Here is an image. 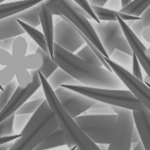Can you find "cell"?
<instances>
[{
	"label": "cell",
	"mask_w": 150,
	"mask_h": 150,
	"mask_svg": "<svg viewBox=\"0 0 150 150\" xmlns=\"http://www.w3.org/2000/svg\"><path fill=\"white\" fill-rule=\"evenodd\" d=\"M54 59L60 68L84 86L121 89L124 85L114 72L105 68L88 64L77 54L64 49L55 43L54 46Z\"/></svg>",
	"instance_id": "obj_1"
},
{
	"label": "cell",
	"mask_w": 150,
	"mask_h": 150,
	"mask_svg": "<svg viewBox=\"0 0 150 150\" xmlns=\"http://www.w3.org/2000/svg\"><path fill=\"white\" fill-rule=\"evenodd\" d=\"M40 76L46 99L54 112L59 123V128L64 131L68 148L70 149L76 146V150H101L98 145L88 137L78 123L75 122L74 118L65 111L48 81L40 73Z\"/></svg>",
	"instance_id": "obj_2"
},
{
	"label": "cell",
	"mask_w": 150,
	"mask_h": 150,
	"mask_svg": "<svg viewBox=\"0 0 150 150\" xmlns=\"http://www.w3.org/2000/svg\"><path fill=\"white\" fill-rule=\"evenodd\" d=\"M59 128L54 112L46 99L21 132L10 150H34L49 134Z\"/></svg>",
	"instance_id": "obj_3"
},
{
	"label": "cell",
	"mask_w": 150,
	"mask_h": 150,
	"mask_svg": "<svg viewBox=\"0 0 150 150\" xmlns=\"http://www.w3.org/2000/svg\"><path fill=\"white\" fill-rule=\"evenodd\" d=\"M63 87L110 105L119 106L132 111L139 110L143 106L142 103L129 89L94 88L84 85H64Z\"/></svg>",
	"instance_id": "obj_4"
},
{
	"label": "cell",
	"mask_w": 150,
	"mask_h": 150,
	"mask_svg": "<svg viewBox=\"0 0 150 150\" xmlns=\"http://www.w3.org/2000/svg\"><path fill=\"white\" fill-rule=\"evenodd\" d=\"M74 120L96 144L110 145L114 140L118 121L116 114L85 115L74 118Z\"/></svg>",
	"instance_id": "obj_5"
},
{
	"label": "cell",
	"mask_w": 150,
	"mask_h": 150,
	"mask_svg": "<svg viewBox=\"0 0 150 150\" xmlns=\"http://www.w3.org/2000/svg\"><path fill=\"white\" fill-rule=\"evenodd\" d=\"M101 43L105 47L109 58L115 50L123 51L130 55L133 54L124 32L119 22H101L93 23Z\"/></svg>",
	"instance_id": "obj_6"
},
{
	"label": "cell",
	"mask_w": 150,
	"mask_h": 150,
	"mask_svg": "<svg viewBox=\"0 0 150 150\" xmlns=\"http://www.w3.org/2000/svg\"><path fill=\"white\" fill-rule=\"evenodd\" d=\"M112 107L118 115V121L114 140L109 145L108 150H130L135 128L132 110L115 105Z\"/></svg>",
	"instance_id": "obj_7"
},
{
	"label": "cell",
	"mask_w": 150,
	"mask_h": 150,
	"mask_svg": "<svg viewBox=\"0 0 150 150\" xmlns=\"http://www.w3.org/2000/svg\"><path fill=\"white\" fill-rule=\"evenodd\" d=\"M106 62L110 65L112 72L116 74L123 82L124 86L132 92L143 105L150 110V88L144 81L137 79L129 70L116 64L110 58H106Z\"/></svg>",
	"instance_id": "obj_8"
},
{
	"label": "cell",
	"mask_w": 150,
	"mask_h": 150,
	"mask_svg": "<svg viewBox=\"0 0 150 150\" xmlns=\"http://www.w3.org/2000/svg\"><path fill=\"white\" fill-rule=\"evenodd\" d=\"M54 92L65 111L72 118H76L86 112L98 102L63 86L54 90Z\"/></svg>",
	"instance_id": "obj_9"
},
{
	"label": "cell",
	"mask_w": 150,
	"mask_h": 150,
	"mask_svg": "<svg viewBox=\"0 0 150 150\" xmlns=\"http://www.w3.org/2000/svg\"><path fill=\"white\" fill-rule=\"evenodd\" d=\"M30 74L32 76V82L27 86L26 88H23L18 86L17 89L15 90L13 96L7 103V105L1 109L0 112V122L4 121L7 117L14 115L16 111L20 108L23 105H24L28 99H30L33 94L41 87V80L40 76V71L38 69L31 70Z\"/></svg>",
	"instance_id": "obj_10"
},
{
	"label": "cell",
	"mask_w": 150,
	"mask_h": 150,
	"mask_svg": "<svg viewBox=\"0 0 150 150\" xmlns=\"http://www.w3.org/2000/svg\"><path fill=\"white\" fill-rule=\"evenodd\" d=\"M61 18L62 21L54 25V43L74 54L86 43L78 32L76 26L67 19Z\"/></svg>",
	"instance_id": "obj_11"
},
{
	"label": "cell",
	"mask_w": 150,
	"mask_h": 150,
	"mask_svg": "<svg viewBox=\"0 0 150 150\" xmlns=\"http://www.w3.org/2000/svg\"><path fill=\"white\" fill-rule=\"evenodd\" d=\"M117 21L119 22L126 39L132 49L133 54L137 56L139 62L140 63V65L146 71V73L150 77V57L146 54L147 47L141 42L139 38L133 32L131 28L128 25V23L122 20V19L118 15Z\"/></svg>",
	"instance_id": "obj_12"
},
{
	"label": "cell",
	"mask_w": 150,
	"mask_h": 150,
	"mask_svg": "<svg viewBox=\"0 0 150 150\" xmlns=\"http://www.w3.org/2000/svg\"><path fill=\"white\" fill-rule=\"evenodd\" d=\"M0 64L2 66H11L15 71L21 69L35 70L41 67L43 60L41 55L37 53L25 55L24 57L17 58L14 57L13 54L9 53V51L0 48Z\"/></svg>",
	"instance_id": "obj_13"
},
{
	"label": "cell",
	"mask_w": 150,
	"mask_h": 150,
	"mask_svg": "<svg viewBox=\"0 0 150 150\" xmlns=\"http://www.w3.org/2000/svg\"><path fill=\"white\" fill-rule=\"evenodd\" d=\"M132 114L141 141L146 150H150V110L143 105L139 110H133Z\"/></svg>",
	"instance_id": "obj_14"
},
{
	"label": "cell",
	"mask_w": 150,
	"mask_h": 150,
	"mask_svg": "<svg viewBox=\"0 0 150 150\" xmlns=\"http://www.w3.org/2000/svg\"><path fill=\"white\" fill-rule=\"evenodd\" d=\"M40 24L42 26L43 33L46 37L47 42L49 54L54 58V26L53 21V13L49 8H47L44 2L40 3Z\"/></svg>",
	"instance_id": "obj_15"
},
{
	"label": "cell",
	"mask_w": 150,
	"mask_h": 150,
	"mask_svg": "<svg viewBox=\"0 0 150 150\" xmlns=\"http://www.w3.org/2000/svg\"><path fill=\"white\" fill-rule=\"evenodd\" d=\"M44 1L45 0H19V1L9 3H1L0 5V18L5 19L13 15H16Z\"/></svg>",
	"instance_id": "obj_16"
},
{
	"label": "cell",
	"mask_w": 150,
	"mask_h": 150,
	"mask_svg": "<svg viewBox=\"0 0 150 150\" xmlns=\"http://www.w3.org/2000/svg\"><path fill=\"white\" fill-rule=\"evenodd\" d=\"M26 33L23 26L19 23V20L15 15L1 19L0 22V40L9 38L19 37Z\"/></svg>",
	"instance_id": "obj_17"
},
{
	"label": "cell",
	"mask_w": 150,
	"mask_h": 150,
	"mask_svg": "<svg viewBox=\"0 0 150 150\" xmlns=\"http://www.w3.org/2000/svg\"><path fill=\"white\" fill-rule=\"evenodd\" d=\"M92 9L101 22H117L118 15L125 22H134V21H139L141 19V17H139V16L126 14V13H121L120 11L105 8L104 6H92Z\"/></svg>",
	"instance_id": "obj_18"
},
{
	"label": "cell",
	"mask_w": 150,
	"mask_h": 150,
	"mask_svg": "<svg viewBox=\"0 0 150 150\" xmlns=\"http://www.w3.org/2000/svg\"><path fill=\"white\" fill-rule=\"evenodd\" d=\"M47 81L54 90H56L64 85H82L80 81L74 79L71 75L60 67L53 72Z\"/></svg>",
	"instance_id": "obj_19"
},
{
	"label": "cell",
	"mask_w": 150,
	"mask_h": 150,
	"mask_svg": "<svg viewBox=\"0 0 150 150\" xmlns=\"http://www.w3.org/2000/svg\"><path fill=\"white\" fill-rule=\"evenodd\" d=\"M67 145L64 131L58 128L49 134L34 150H49Z\"/></svg>",
	"instance_id": "obj_20"
},
{
	"label": "cell",
	"mask_w": 150,
	"mask_h": 150,
	"mask_svg": "<svg viewBox=\"0 0 150 150\" xmlns=\"http://www.w3.org/2000/svg\"><path fill=\"white\" fill-rule=\"evenodd\" d=\"M35 53L40 54L41 57H42V60H43V64H42L41 67L40 69H38V70H39L40 73L42 74L43 76L47 80L53 74V72L56 69L59 68V65L57 64V63H56L54 61V59L50 55V54L46 52L45 50H43L41 47H38Z\"/></svg>",
	"instance_id": "obj_21"
},
{
	"label": "cell",
	"mask_w": 150,
	"mask_h": 150,
	"mask_svg": "<svg viewBox=\"0 0 150 150\" xmlns=\"http://www.w3.org/2000/svg\"><path fill=\"white\" fill-rule=\"evenodd\" d=\"M40 4L37 5L24 12L16 14V18L18 20H21L23 23L33 26L38 27L40 24Z\"/></svg>",
	"instance_id": "obj_22"
},
{
	"label": "cell",
	"mask_w": 150,
	"mask_h": 150,
	"mask_svg": "<svg viewBox=\"0 0 150 150\" xmlns=\"http://www.w3.org/2000/svg\"><path fill=\"white\" fill-rule=\"evenodd\" d=\"M19 23H20L23 26V28L24 29L26 33L30 37V39L38 45V47H41L43 50H45L46 52L49 53L47 42V40H46V37H45L44 33L40 32L39 30H37L36 27L30 26V25L23 23L21 20H19Z\"/></svg>",
	"instance_id": "obj_23"
},
{
	"label": "cell",
	"mask_w": 150,
	"mask_h": 150,
	"mask_svg": "<svg viewBox=\"0 0 150 150\" xmlns=\"http://www.w3.org/2000/svg\"><path fill=\"white\" fill-rule=\"evenodd\" d=\"M141 19L139 21L134 22H126L128 25L131 28L133 32L139 38L143 39L142 34L145 29L150 28V6L144 11V13L141 14Z\"/></svg>",
	"instance_id": "obj_24"
},
{
	"label": "cell",
	"mask_w": 150,
	"mask_h": 150,
	"mask_svg": "<svg viewBox=\"0 0 150 150\" xmlns=\"http://www.w3.org/2000/svg\"><path fill=\"white\" fill-rule=\"evenodd\" d=\"M149 6H150V0H132V2L126 7L122 8L120 12L126 14L140 17L141 14L144 13V11L146 10Z\"/></svg>",
	"instance_id": "obj_25"
},
{
	"label": "cell",
	"mask_w": 150,
	"mask_h": 150,
	"mask_svg": "<svg viewBox=\"0 0 150 150\" xmlns=\"http://www.w3.org/2000/svg\"><path fill=\"white\" fill-rule=\"evenodd\" d=\"M76 54L79 56V57H81V59H83L85 62H87L88 64H89L91 65H95L98 67L104 66L103 63L99 59L98 54L93 51V49L88 45L84 46L80 51H78V53Z\"/></svg>",
	"instance_id": "obj_26"
},
{
	"label": "cell",
	"mask_w": 150,
	"mask_h": 150,
	"mask_svg": "<svg viewBox=\"0 0 150 150\" xmlns=\"http://www.w3.org/2000/svg\"><path fill=\"white\" fill-rule=\"evenodd\" d=\"M18 86H19L18 81L13 80V81H11L5 87L0 88L1 89V94H0V108L3 109L7 105V103L10 101V99L13 96V94L15 90L17 89Z\"/></svg>",
	"instance_id": "obj_27"
},
{
	"label": "cell",
	"mask_w": 150,
	"mask_h": 150,
	"mask_svg": "<svg viewBox=\"0 0 150 150\" xmlns=\"http://www.w3.org/2000/svg\"><path fill=\"white\" fill-rule=\"evenodd\" d=\"M110 59L129 70V66H132V55H130L121 50H115L110 56Z\"/></svg>",
	"instance_id": "obj_28"
},
{
	"label": "cell",
	"mask_w": 150,
	"mask_h": 150,
	"mask_svg": "<svg viewBox=\"0 0 150 150\" xmlns=\"http://www.w3.org/2000/svg\"><path fill=\"white\" fill-rule=\"evenodd\" d=\"M46 100V98H40V99H35L30 100L29 102H26L24 105H23L19 108L15 115H33L37 112V110L40 107V105L43 104V102Z\"/></svg>",
	"instance_id": "obj_29"
},
{
	"label": "cell",
	"mask_w": 150,
	"mask_h": 150,
	"mask_svg": "<svg viewBox=\"0 0 150 150\" xmlns=\"http://www.w3.org/2000/svg\"><path fill=\"white\" fill-rule=\"evenodd\" d=\"M27 49H28V43L27 40L24 39L23 37H16L15 40L13 43L12 54L14 57L17 58H21L24 57L25 55H27Z\"/></svg>",
	"instance_id": "obj_30"
},
{
	"label": "cell",
	"mask_w": 150,
	"mask_h": 150,
	"mask_svg": "<svg viewBox=\"0 0 150 150\" xmlns=\"http://www.w3.org/2000/svg\"><path fill=\"white\" fill-rule=\"evenodd\" d=\"M112 114H115V112L112 109V105L98 101L86 112V115H112Z\"/></svg>",
	"instance_id": "obj_31"
},
{
	"label": "cell",
	"mask_w": 150,
	"mask_h": 150,
	"mask_svg": "<svg viewBox=\"0 0 150 150\" xmlns=\"http://www.w3.org/2000/svg\"><path fill=\"white\" fill-rule=\"evenodd\" d=\"M14 118L15 114L0 122V137L10 136L14 134Z\"/></svg>",
	"instance_id": "obj_32"
},
{
	"label": "cell",
	"mask_w": 150,
	"mask_h": 150,
	"mask_svg": "<svg viewBox=\"0 0 150 150\" xmlns=\"http://www.w3.org/2000/svg\"><path fill=\"white\" fill-rule=\"evenodd\" d=\"M16 77V71L11 66H5L0 71V88L13 81Z\"/></svg>",
	"instance_id": "obj_33"
},
{
	"label": "cell",
	"mask_w": 150,
	"mask_h": 150,
	"mask_svg": "<svg viewBox=\"0 0 150 150\" xmlns=\"http://www.w3.org/2000/svg\"><path fill=\"white\" fill-rule=\"evenodd\" d=\"M16 81H18L19 86L26 88L32 82V76L30 72L26 69H21L16 71Z\"/></svg>",
	"instance_id": "obj_34"
},
{
	"label": "cell",
	"mask_w": 150,
	"mask_h": 150,
	"mask_svg": "<svg viewBox=\"0 0 150 150\" xmlns=\"http://www.w3.org/2000/svg\"><path fill=\"white\" fill-rule=\"evenodd\" d=\"M31 118V115H15L14 118V133H21L23 129L25 128L27 123Z\"/></svg>",
	"instance_id": "obj_35"
},
{
	"label": "cell",
	"mask_w": 150,
	"mask_h": 150,
	"mask_svg": "<svg viewBox=\"0 0 150 150\" xmlns=\"http://www.w3.org/2000/svg\"><path fill=\"white\" fill-rule=\"evenodd\" d=\"M73 1L76 3L78 6H80L92 19V21L96 22V23H101V21L99 20V19L98 18V16L95 14V13H94L93 9H92V6L89 4V2L88 1V0H73Z\"/></svg>",
	"instance_id": "obj_36"
},
{
	"label": "cell",
	"mask_w": 150,
	"mask_h": 150,
	"mask_svg": "<svg viewBox=\"0 0 150 150\" xmlns=\"http://www.w3.org/2000/svg\"><path fill=\"white\" fill-rule=\"evenodd\" d=\"M131 73L134 76L139 79L141 81H144V78L142 76V71H141V65L139 62L137 56L133 54H132V66H131Z\"/></svg>",
	"instance_id": "obj_37"
},
{
	"label": "cell",
	"mask_w": 150,
	"mask_h": 150,
	"mask_svg": "<svg viewBox=\"0 0 150 150\" xmlns=\"http://www.w3.org/2000/svg\"><path fill=\"white\" fill-rule=\"evenodd\" d=\"M14 40H15V38H9V39L0 40V48L5 49L6 51H12Z\"/></svg>",
	"instance_id": "obj_38"
},
{
	"label": "cell",
	"mask_w": 150,
	"mask_h": 150,
	"mask_svg": "<svg viewBox=\"0 0 150 150\" xmlns=\"http://www.w3.org/2000/svg\"><path fill=\"white\" fill-rule=\"evenodd\" d=\"M108 8L110 9H119V11L122 8V5H121V0H109L108 1Z\"/></svg>",
	"instance_id": "obj_39"
},
{
	"label": "cell",
	"mask_w": 150,
	"mask_h": 150,
	"mask_svg": "<svg viewBox=\"0 0 150 150\" xmlns=\"http://www.w3.org/2000/svg\"><path fill=\"white\" fill-rule=\"evenodd\" d=\"M40 98H46L45 97V93H44V90L42 88V90H40V88L38 89L34 94L33 96L30 98L31 100H35V99H40Z\"/></svg>",
	"instance_id": "obj_40"
},
{
	"label": "cell",
	"mask_w": 150,
	"mask_h": 150,
	"mask_svg": "<svg viewBox=\"0 0 150 150\" xmlns=\"http://www.w3.org/2000/svg\"><path fill=\"white\" fill-rule=\"evenodd\" d=\"M91 6H105L109 0H88Z\"/></svg>",
	"instance_id": "obj_41"
},
{
	"label": "cell",
	"mask_w": 150,
	"mask_h": 150,
	"mask_svg": "<svg viewBox=\"0 0 150 150\" xmlns=\"http://www.w3.org/2000/svg\"><path fill=\"white\" fill-rule=\"evenodd\" d=\"M141 141V138H140V135L139 133V131L136 128H134V130H133V134H132V144H134V146L136 144H138L139 142Z\"/></svg>",
	"instance_id": "obj_42"
},
{
	"label": "cell",
	"mask_w": 150,
	"mask_h": 150,
	"mask_svg": "<svg viewBox=\"0 0 150 150\" xmlns=\"http://www.w3.org/2000/svg\"><path fill=\"white\" fill-rule=\"evenodd\" d=\"M13 144V143H8V144H1V145H0V150H10Z\"/></svg>",
	"instance_id": "obj_43"
},
{
	"label": "cell",
	"mask_w": 150,
	"mask_h": 150,
	"mask_svg": "<svg viewBox=\"0 0 150 150\" xmlns=\"http://www.w3.org/2000/svg\"><path fill=\"white\" fill-rule=\"evenodd\" d=\"M132 150H146V148H145V146H144L142 141H140V142H139L138 144H136V145L133 146V149H132Z\"/></svg>",
	"instance_id": "obj_44"
},
{
	"label": "cell",
	"mask_w": 150,
	"mask_h": 150,
	"mask_svg": "<svg viewBox=\"0 0 150 150\" xmlns=\"http://www.w3.org/2000/svg\"><path fill=\"white\" fill-rule=\"evenodd\" d=\"M131 2H132V0H121V5H122V8H124L126 7L127 6H129ZM121 8V9H122Z\"/></svg>",
	"instance_id": "obj_45"
},
{
	"label": "cell",
	"mask_w": 150,
	"mask_h": 150,
	"mask_svg": "<svg viewBox=\"0 0 150 150\" xmlns=\"http://www.w3.org/2000/svg\"><path fill=\"white\" fill-rule=\"evenodd\" d=\"M98 146L100 147L101 150H108V148H109V146H107L106 144H98Z\"/></svg>",
	"instance_id": "obj_46"
},
{
	"label": "cell",
	"mask_w": 150,
	"mask_h": 150,
	"mask_svg": "<svg viewBox=\"0 0 150 150\" xmlns=\"http://www.w3.org/2000/svg\"><path fill=\"white\" fill-rule=\"evenodd\" d=\"M146 54L149 56V57H150V47L149 48H147V50H146Z\"/></svg>",
	"instance_id": "obj_47"
},
{
	"label": "cell",
	"mask_w": 150,
	"mask_h": 150,
	"mask_svg": "<svg viewBox=\"0 0 150 150\" xmlns=\"http://www.w3.org/2000/svg\"><path fill=\"white\" fill-rule=\"evenodd\" d=\"M69 150H76V146H73L72 148H70Z\"/></svg>",
	"instance_id": "obj_48"
},
{
	"label": "cell",
	"mask_w": 150,
	"mask_h": 150,
	"mask_svg": "<svg viewBox=\"0 0 150 150\" xmlns=\"http://www.w3.org/2000/svg\"><path fill=\"white\" fill-rule=\"evenodd\" d=\"M1 1V3H4V1H6V0H0Z\"/></svg>",
	"instance_id": "obj_49"
},
{
	"label": "cell",
	"mask_w": 150,
	"mask_h": 150,
	"mask_svg": "<svg viewBox=\"0 0 150 150\" xmlns=\"http://www.w3.org/2000/svg\"><path fill=\"white\" fill-rule=\"evenodd\" d=\"M14 1H19V0H14Z\"/></svg>",
	"instance_id": "obj_50"
}]
</instances>
